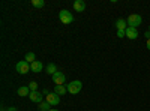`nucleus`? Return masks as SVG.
I'll list each match as a JSON object with an SVG mask.
<instances>
[{"label": "nucleus", "instance_id": "obj_9", "mask_svg": "<svg viewBox=\"0 0 150 111\" xmlns=\"http://www.w3.org/2000/svg\"><path fill=\"white\" fill-rule=\"evenodd\" d=\"M126 38H129L131 41L138 38V29H134V27H128L126 29Z\"/></svg>", "mask_w": 150, "mask_h": 111}, {"label": "nucleus", "instance_id": "obj_5", "mask_svg": "<svg viewBox=\"0 0 150 111\" xmlns=\"http://www.w3.org/2000/svg\"><path fill=\"white\" fill-rule=\"evenodd\" d=\"M65 81H66V75L63 72H56L54 75H53V83L56 86H65Z\"/></svg>", "mask_w": 150, "mask_h": 111}, {"label": "nucleus", "instance_id": "obj_25", "mask_svg": "<svg viewBox=\"0 0 150 111\" xmlns=\"http://www.w3.org/2000/svg\"><path fill=\"white\" fill-rule=\"evenodd\" d=\"M149 32H150V26H149Z\"/></svg>", "mask_w": 150, "mask_h": 111}, {"label": "nucleus", "instance_id": "obj_20", "mask_svg": "<svg viewBox=\"0 0 150 111\" xmlns=\"http://www.w3.org/2000/svg\"><path fill=\"white\" fill-rule=\"evenodd\" d=\"M144 38H146V39H150V32H149V30L144 33Z\"/></svg>", "mask_w": 150, "mask_h": 111}, {"label": "nucleus", "instance_id": "obj_21", "mask_svg": "<svg viewBox=\"0 0 150 111\" xmlns=\"http://www.w3.org/2000/svg\"><path fill=\"white\" fill-rule=\"evenodd\" d=\"M42 95H45V96H48V95H50V90H48V89H44V92H42Z\"/></svg>", "mask_w": 150, "mask_h": 111}, {"label": "nucleus", "instance_id": "obj_1", "mask_svg": "<svg viewBox=\"0 0 150 111\" xmlns=\"http://www.w3.org/2000/svg\"><path fill=\"white\" fill-rule=\"evenodd\" d=\"M126 23H128V27L138 29V27L141 26V23H143V18H141V15H138V14H131V15L128 17Z\"/></svg>", "mask_w": 150, "mask_h": 111}, {"label": "nucleus", "instance_id": "obj_3", "mask_svg": "<svg viewBox=\"0 0 150 111\" xmlns=\"http://www.w3.org/2000/svg\"><path fill=\"white\" fill-rule=\"evenodd\" d=\"M59 20L63 23V24H71L72 21H74V15L71 14L69 11H66V9H62L60 12H59Z\"/></svg>", "mask_w": 150, "mask_h": 111}, {"label": "nucleus", "instance_id": "obj_18", "mask_svg": "<svg viewBox=\"0 0 150 111\" xmlns=\"http://www.w3.org/2000/svg\"><path fill=\"white\" fill-rule=\"evenodd\" d=\"M27 87L30 89V92H36L38 90V83H35V81H32L29 86H27Z\"/></svg>", "mask_w": 150, "mask_h": 111}, {"label": "nucleus", "instance_id": "obj_19", "mask_svg": "<svg viewBox=\"0 0 150 111\" xmlns=\"http://www.w3.org/2000/svg\"><path fill=\"white\" fill-rule=\"evenodd\" d=\"M126 36V30H117V38H125Z\"/></svg>", "mask_w": 150, "mask_h": 111}, {"label": "nucleus", "instance_id": "obj_10", "mask_svg": "<svg viewBox=\"0 0 150 111\" xmlns=\"http://www.w3.org/2000/svg\"><path fill=\"white\" fill-rule=\"evenodd\" d=\"M74 9L77 12H83L86 9V2L84 0H75L74 2Z\"/></svg>", "mask_w": 150, "mask_h": 111}, {"label": "nucleus", "instance_id": "obj_16", "mask_svg": "<svg viewBox=\"0 0 150 111\" xmlns=\"http://www.w3.org/2000/svg\"><path fill=\"white\" fill-rule=\"evenodd\" d=\"M50 110H51V105H50L47 101L39 104V111H50Z\"/></svg>", "mask_w": 150, "mask_h": 111}, {"label": "nucleus", "instance_id": "obj_4", "mask_svg": "<svg viewBox=\"0 0 150 111\" xmlns=\"http://www.w3.org/2000/svg\"><path fill=\"white\" fill-rule=\"evenodd\" d=\"M15 69H17L18 74H21V75H26V74L30 72V63H29V62H26V60H21V62H18V63H17Z\"/></svg>", "mask_w": 150, "mask_h": 111}, {"label": "nucleus", "instance_id": "obj_22", "mask_svg": "<svg viewBox=\"0 0 150 111\" xmlns=\"http://www.w3.org/2000/svg\"><path fill=\"white\" fill-rule=\"evenodd\" d=\"M8 111H17V108H15V107H9Z\"/></svg>", "mask_w": 150, "mask_h": 111}, {"label": "nucleus", "instance_id": "obj_6", "mask_svg": "<svg viewBox=\"0 0 150 111\" xmlns=\"http://www.w3.org/2000/svg\"><path fill=\"white\" fill-rule=\"evenodd\" d=\"M45 101L51 105V107H56L60 104V96L57 93H50L48 96H45Z\"/></svg>", "mask_w": 150, "mask_h": 111}, {"label": "nucleus", "instance_id": "obj_8", "mask_svg": "<svg viewBox=\"0 0 150 111\" xmlns=\"http://www.w3.org/2000/svg\"><path fill=\"white\" fill-rule=\"evenodd\" d=\"M42 69H44V63H42V62H39V60L33 62V63L30 65V71H32V72H35V74L42 72Z\"/></svg>", "mask_w": 150, "mask_h": 111}, {"label": "nucleus", "instance_id": "obj_7", "mask_svg": "<svg viewBox=\"0 0 150 111\" xmlns=\"http://www.w3.org/2000/svg\"><path fill=\"white\" fill-rule=\"evenodd\" d=\"M29 99L32 101V102H36V104H41V102H44L42 99H44V95L41 93V92H30V95H29Z\"/></svg>", "mask_w": 150, "mask_h": 111}, {"label": "nucleus", "instance_id": "obj_12", "mask_svg": "<svg viewBox=\"0 0 150 111\" xmlns=\"http://www.w3.org/2000/svg\"><path fill=\"white\" fill-rule=\"evenodd\" d=\"M45 72H47V74H50V75L53 77L54 74L57 72V66H56L54 63H48V65L45 66Z\"/></svg>", "mask_w": 150, "mask_h": 111}, {"label": "nucleus", "instance_id": "obj_11", "mask_svg": "<svg viewBox=\"0 0 150 111\" xmlns=\"http://www.w3.org/2000/svg\"><path fill=\"white\" fill-rule=\"evenodd\" d=\"M116 29H117V30H126V29H128V23H126V20L119 18V20L116 21Z\"/></svg>", "mask_w": 150, "mask_h": 111}, {"label": "nucleus", "instance_id": "obj_23", "mask_svg": "<svg viewBox=\"0 0 150 111\" xmlns=\"http://www.w3.org/2000/svg\"><path fill=\"white\" fill-rule=\"evenodd\" d=\"M147 50H150V39H147Z\"/></svg>", "mask_w": 150, "mask_h": 111}, {"label": "nucleus", "instance_id": "obj_24", "mask_svg": "<svg viewBox=\"0 0 150 111\" xmlns=\"http://www.w3.org/2000/svg\"><path fill=\"white\" fill-rule=\"evenodd\" d=\"M50 111H59V110H54V108H51V110H50Z\"/></svg>", "mask_w": 150, "mask_h": 111}, {"label": "nucleus", "instance_id": "obj_14", "mask_svg": "<svg viewBox=\"0 0 150 111\" xmlns=\"http://www.w3.org/2000/svg\"><path fill=\"white\" fill-rule=\"evenodd\" d=\"M18 96H21V98H24V96H29L30 95V89L29 87H26V86H23V87H20L18 89Z\"/></svg>", "mask_w": 150, "mask_h": 111}, {"label": "nucleus", "instance_id": "obj_13", "mask_svg": "<svg viewBox=\"0 0 150 111\" xmlns=\"http://www.w3.org/2000/svg\"><path fill=\"white\" fill-rule=\"evenodd\" d=\"M54 93H57L59 96H63L68 93V89H66V86H56L54 87Z\"/></svg>", "mask_w": 150, "mask_h": 111}, {"label": "nucleus", "instance_id": "obj_2", "mask_svg": "<svg viewBox=\"0 0 150 111\" xmlns=\"http://www.w3.org/2000/svg\"><path fill=\"white\" fill-rule=\"evenodd\" d=\"M66 89H68V93H71V95H78L83 89V83L78 80L71 81L69 84H66Z\"/></svg>", "mask_w": 150, "mask_h": 111}, {"label": "nucleus", "instance_id": "obj_17", "mask_svg": "<svg viewBox=\"0 0 150 111\" xmlns=\"http://www.w3.org/2000/svg\"><path fill=\"white\" fill-rule=\"evenodd\" d=\"M32 5L35 8H44L45 2H44V0H32Z\"/></svg>", "mask_w": 150, "mask_h": 111}, {"label": "nucleus", "instance_id": "obj_15", "mask_svg": "<svg viewBox=\"0 0 150 111\" xmlns=\"http://www.w3.org/2000/svg\"><path fill=\"white\" fill-rule=\"evenodd\" d=\"M24 60L29 62V63L32 65L33 62H36V56H35V53H33V51H29V53L26 54V57H24Z\"/></svg>", "mask_w": 150, "mask_h": 111}]
</instances>
